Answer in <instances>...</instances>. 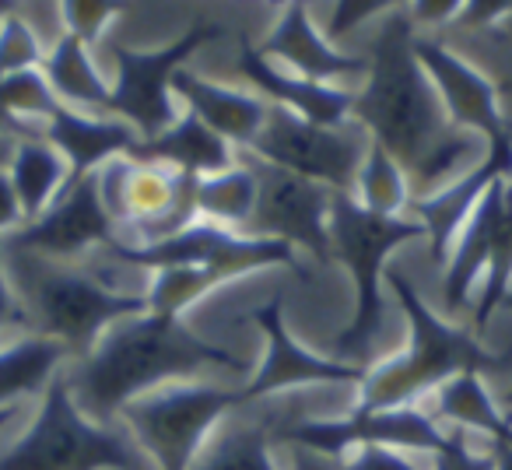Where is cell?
Segmentation results:
<instances>
[{
    "label": "cell",
    "instance_id": "cell-1",
    "mask_svg": "<svg viewBox=\"0 0 512 470\" xmlns=\"http://www.w3.org/2000/svg\"><path fill=\"white\" fill-rule=\"evenodd\" d=\"M246 358L221 344L204 341L183 323V316L141 313L106 330L85 358L64 372L78 407L99 425H120L130 400L169 383H190L207 372H249Z\"/></svg>",
    "mask_w": 512,
    "mask_h": 470
},
{
    "label": "cell",
    "instance_id": "cell-2",
    "mask_svg": "<svg viewBox=\"0 0 512 470\" xmlns=\"http://www.w3.org/2000/svg\"><path fill=\"white\" fill-rule=\"evenodd\" d=\"M414 39L418 29L404 8L379 18L376 36L365 53L369 67L355 85V106H351V123L362 127L372 144L390 151L407 176L456 130L414 53Z\"/></svg>",
    "mask_w": 512,
    "mask_h": 470
},
{
    "label": "cell",
    "instance_id": "cell-3",
    "mask_svg": "<svg viewBox=\"0 0 512 470\" xmlns=\"http://www.w3.org/2000/svg\"><path fill=\"white\" fill-rule=\"evenodd\" d=\"M11 288L25 313V330L60 341L71 351V362L85 358L127 316L148 313V299L106 285L88 267L39 257L29 250L0 243Z\"/></svg>",
    "mask_w": 512,
    "mask_h": 470
},
{
    "label": "cell",
    "instance_id": "cell-4",
    "mask_svg": "<svg viewBox=\"0 0 512 470\" xmlns=\"http://www.w3.org/2000/svg\"><path fill=\"white\" fill-rule=\"evenodd\" d=\"M386 285L393 288L400 313L411 330L407 351L397 358H383L369 369V379L358 386V407H404L421 404L432 397L446 379L460 372H505L509 358L491 355L474 330L460 327L456 320L439 316L418 288L407 281V274L386 271Z\"/></svg>",
    "mask_w": 512,
    "mask_h": 470
},
{
    "label": "cell",
    "instance_id": "cell-5",
    "mask_svg": "<svg viewBox=\"0 0 512 470\" xmlns=\"http://www.w3.org/2000/svg\"><path fill=\"white\" fill-rule=\"evenodd\" d=\"M414 239H425L421 221L407 214H376L351 193H330V257L348 267L355 285V313L341 334L330 337V358L365 369L383 362L386 257Z\"/></svg>",
    "mask_w": 512,
    "mask_h": 470
},
{
    "label": "cell",
    "instance_id": "cell-6",
    "mask_svg": "<svg viewBox=\"0 0 512 470\" xmlns=\"http://www.w3.org/2000/svg\"><path fill=\"white\" fill-rule=\"evenodd\" d=\"M0 470H148L123 425H99L60 372L39 397L29 432L0 453Z\"/></svg>",
    "mask_w": 512,
    "mask_h": 470
},
{
    "label": "cell",
    "instance_id": "cell-7",
    "mask_svg": "<svg viewBox=\"0 0 512 470\" xmlns=\"http://www.w3.org/2000/svg\"><path fill=\"white\" fill-rule=\"evenodd\" d=\"M239 404V390L190 379L130 400L120 411V425L127 428L134 446L148 453L155 470H190L207 435Z\"/></svg>",
    "mask_w": 512,
    "mask_h": 470
},
{
    "label": "cell",
    "instance_id": "cell-8",
    "mask_svg": "<svg viewBox=\"0 0 512 470\" xmlns=\"http://www.w3.org/2000/svg\"><path fill=\"white\" fill-rule=\"evenodd\" d=\"M92 260H106V264H120L144 274L162 271V267H207L225 281L246 278V274L267 271V267H285V271L299 274L302 281L309 278L292 246L274 243V239H256V235L235 232V228L214 225L204 218L190 221L155 246H127L116 239V243L95 250Z\"/></svg>",
    "mask_w": 512,
    "mask_h": 470
},
{
    "label": "cell",
    "instance_id": "cell-9",
    "mask_svg": "<svg viewBox=\"0 0 512 470\" xmlns=\"http://www.w3.org/2000/svg\"><path fill=\"white\" fill-rule=\"evenodd\" d=\"M228 36L225 25L218 22H193L179 39H172L162 50H130L123 43L109 46L113 57V92H109L106 116H116L141 141H151L162 130H169L179 120L176 95H172V78L186 67V60L197 50L211 46L214 39Z\"/></svg>",
    "mask_w": 512,
    "mask_h": 470
},
{
    "label": "cell",
    "instance_id": "cell-10",
    "mask_svg": "<svg viewBox=\"0 0 512 470\" xmlns=\"http://www.w3.org/2000/svg\"><path fill=\"white\" fill-rule=\"evenodd\" d=\"M197 179L172 172L155 162H137L123 155L99 169V193L106 211L113 214L116 228L127 246H155L190 221H197L193 204Z\"/></svg>",
    "mask_w": 512,
    "mask_h": 470
},
{
    "label": "cell",
    "instance_id": "cell-11",
    "mask_svg": "<svg viewBox=\"0 0 512 470\" xmlns=\"http://www.w3.org/2000/svg\"><path fill=\"white\" fill-rule=\"evenodd\" d=\"M249 155L264 158L278 169L302 176L309 183H320L327 190L351 193L358 169L369 151V134L355 123L344 127H320L302 116L288 113L281 106L267 109V123L260 127L256 141L249 144Z\"/></svg>",
    "mask_w": 512,
    "mask_h": 470
},
{
    "label": "cell",
    "instance_id": "cell-12",
    "mask_svg": "<svg viewBox=\"0 0 512 470\" xmlns=\"http://www.w3.org/2000/svg\"><path fill=\"white\" fill-rule=\"evenodd\" d=\"M449 442V428L432 418L421 404L404 407H351L344 418H302L278 428L274 446H302L313 453L344 460L362 446H390L432 456Z\"/></svg>",
    "mask_w": 512,
    "mask_h": 470
},
{
    "label": "cell",
    "instance_id": "cell-13",
    "mask_svg": "<svg viewBox=\"0 0 512 470\" xmlns=\"http://www.w3.org/2000/svg\"><path fill=\"white\" fill-rule=\"evenodd\" d=\"M239 158L253 169L256 186H260L246 235L274 239V243L292 246L295 253H309L316 264H330L334 260L330 257V193L334 190L292 176L249 151H239Z\"/></svg>",
    "mask_w": 512,
    "mask_h": 470
},
{
    "label": "cell",
    "instance_id": "cell-14",
    "mask_svg": "<svg viewBox=\"0 0 512 470\" xmlns=\"http://www.w3.org/2000/svg\"><path fill=\"white\" fill-rule=\"evenodd\" d=\"M116 239H120V228L102 204L99 172H92L67 186L36 221H25L18 232H11L0 243L50 260H64V264H78Z\"/></svg>",
    "mask_w": 512,
    "mask_h": 470
},
{
    "label": "cell",
    "instance_id": "cell-15",
    "mask_svg": "<svg viewBox=\"0 0 512 470\" xmlns=\"http://www.w3.org/2000/svg\"><path fill=\"white\" fill-rule=\"evenodd\" d=\"M249 323L264 330L267 358L264 365L249 376L246 386H239L242 404L264 397H281L285 390H306V386H362L369 379L365 365L337 362L330 355H313L306 351L285 327V302L274 295L267 306H256L249 313Z\"/></svg>",
    "mask_w": 512,
    "mask_h": 470
},
{
    "label": "cell",
    "instance_id": "cell-16",
    "mask_svg": "<svg viewBox=\"0 0 512 470\" xmlns=\"http://www.w3.org/2000/svg\"><path fill=\"white\" fill-rule=\"evenodd\" d=\"M414 53H418L421 67L439 92L442 109L456 127L474 130L477 137H484L488 148H502L512 141V120L505 116L498 88L488 74L477 71L467 57H460L453 46H446L435 36L414 39Z\"/></svg>",
    "mask_w": 512,
    "mask_h": 470
},
{
    "label": "cell",
    "instance_id": "cell-17",
    "mask_svg": "<svg viewBox=\"0 0 512 470\" xmlns=\"http://www.w3.org/2000/svg\"><path fill=\"white\" fill-rule=\"evenodd\" d=\"M302 418H316L309 414V393H295L292 400L264 397L239 404L207 435L190 470H278L271 456L274 435Z\"/></svg>",
    "mask_w": 512,
    "mask_h": 470
},
{
    "label": "cell",
    "instance_id": "cell-18",
    "mask_svg": "<svg viewBox=\"0 0 512 470\" xmlns=\"http://www.w3.org/2000/svg\"><path fill=\"white\" fill-rule=\"evenodd\" d=\"M260 53L274 60L285 71L299 74L323 85H344L355 88L365 78V53H344L327 29H320L309 11V4H292L278 15L274 29L260 43Z\"/></svg>",
    "mask_w": 512,
    "mask_h": 470
},
{
    "label": "cell",
    "instance_id": "cell-19",
    "mask_svg": "<svg viewBox=\"0 0 512 470\" xmlns=\"http://www.w3.org/2000/svg\"><path fill=\"white\" fill-rule=\"evenodd\" d=\"M239 78L246 81L249 92H256L267 106H281L288 113L302 116L320 127H344L351 123V106H355V88L344 85H323V81H309L299 74L285 71L274 60L260 53L249 39L239 43Z\"/></svg>",
    "mask_w": 512,
    "mask_h": 470
},
{
    "label": "cell",
    "instance_id": "cell-20",
    "mask_svg": "<svg viewBox=\"0 0 512 470\" xmlns=\"http://www.w3.org/2000/svg\"><path fill=\"white\" fill-rule=\"evenodd\" d=\"M498 179H512V141L502 144V148H488L481 165H474V169L456 179V183L442 186L439 193L411 200L407 218L421 221L428 253H432V260L439 267L446 264L456 235H460V228L467 225V218L474 214L477 200H481L484 193H488V186L498 183Z\"/></svg>",
    "mask_w": 512,
    "mask_h": 470
},
{
    "label": "cell",
    "instance_id": "cell-21",
    "mask_svg": "<svg viewBox=\"0 0 512 470\" xmlns=\"http://www.w3.org/2000/svg\"><path fill=\"white\" fill-rule=\"evenodd\" d=\"M39 134L64 155L71 179L67 186L78 179L99 172L102 165H109L113 158H123L137 148L141 137L134 134V127H127L123 120L106 113H81V109L60 106L50 120L39 127Z\"/></svg>",
    "mask_w": 512,
    "mask_h": 470
},
{
    "label": "cell",
    "instance_id": "cell-22",
    "mask_svg": "<svg viewBox=\"0 0 512 470\" xmlns=\"http://www.w3.org/2000/svg\"><path fill=\"white\" fill-rule=\"evenodd\" d=\"M172 95H176V102H183L186 113L200 116L214 134H221L239 151H246L256 141L260 127L267 123V109H271L249 88L221 85V81L204 78L190 67H183L172 78Z\"/></svg>",
    "mask_w": 512,
    "mask_h": 470
},
{
    "label": "cell",
    "instance_id": "cell-23",
    "mask_svg": "<svg viewBox=\"0 0 512 470\" xmlns=\"http://www.w3.org/2000/svg\"><path fill=\"white\" fill-rule=\"evenodd\" d=\"M502 186L505 179H498L477 200L474 214L460 228L446 264H442V306L453 316L470 313V306L477 299V288L484 281V271H488V253H491V235H495L498 204H502Z\"/></svg>",
    "mask_w": 512,
    "mask_h": 470
},
{
    "label": "cell",
    "instance_id": "cell-24",
    "mask_svg": "<svg viewBox=\"0 0 512 470\" xmlns=\"http://www.w3.org/2000/svg\"><path fill=\"white\" fill-rule=\"evenodd\" d=\"M130 158L137 162H155L165 165L172 172H183V176L204 179L214 172H225L239 162V148L228 144L221 134H214L200 116L179 113V120L169 130H162L151 141H137V148L130 151Z\"/></svg>",
    "mask_w": 512,
    "mask_h": 470
},
{
    "label": "cell",
    "instance_id": "cell-25",
    "mask_svg": "<svg viewBox=\"0 0 512 470\" xmlns=\"http://www.w3.org/2000/svg\"><path fill=\"white\" fill-rule=\"evenodd\" d=\"M432 418L442 428L453 432H477L484 442H502L512 446V421L481 379V372H460V376L446 379L439 390L432 393Z\"/></svg>",
    "mask_w": 512,
    "mask_h": 470
},
{
    "label": "cell",
    "instance_id": "cell-26",
    "mask_svg": "<svg viewBox=\"0 0 512 470\" xmlns=\"http://www.w3.org/2000/svg\"><path fill=\"white\" fill-rule=\"evenodd\" d=\"M67 362L71 351L39 334H18L8 344H0V411L43 397Z\"/></svg>",
    "mask_w": 512,
    "mask_h": 470
},
{
    "label": "cell",
    "instance_id": "cell-27",
    "mask_svg": "<svg viewBox=\"0 0 512 470\" xmlns=\"http://www.w3.org/2000/svg\"><path fill=\"white\" fill-rule=\"evenodd\" d=\"M43 74L64 106L81 109V113H106L113 81H106V74L99 71V60H95V50H88L81 39L64 32L46 50Z\"/></svg>",
    "mask_w": 512,
    "mask_h": 470
},
{
    "label": "cell",
    "instance_id": "cell-28",
    "mask_svg": "<svg viewBox=\"0 0 512 470\" xmlns=\"http://www.w3.org/2000/svg\"><path fill=\"white\" fill-rule=\"evenodd\" d=\"M8 179L15 186L18 200H22L25 221H36L67 190L71 169H67L64 155L43 134H29L18 137L15 148H11Z\"/></svg>",
    "mask_w": 512,
    "mask_h": 470
},
{
    "label": "cell",
    "instance_id": "cell-29",
    "mask_svg": "<svg viewBox=\"0 0 512 470\" xmlns=\"http://www.w3.org/2000/svg\"><path fill=\"white\" fill-rule=\"evenodd\" d=\"M256 197H260V186H256L253 169L242 158L232 169L197 179V190H193L197 218L235 228V232H246L249 218L256 211Z\"/></svg>",
    "mask_w": 512,
    "mask_h": 470
},
{
    "label": "cell",
    "instance_id": "cell-30",
    "mask_svg": "<svg viewBox=\"0 0 512 470\" xmlns=\"http://www.w3.org/2000/svg\"><path fill=\"white\" fill-rule=\"evenodd\" d=\"M512 292V179L502 186V204H498L495 235H491L488 271L477 288V299L470 306V327L484 330L495 309H502L505 295Z\"/></svg>",
    "mask_w": 512,
    "mask_h": 470
},
{
    "label": "cell",
    "instance_id": "cell-31",
    "mask_svg": "<svg viewBox=\"0 0 512 470\" xmlns=\"http://www.w3.org/2000/svg\"><path fill=\"white\" fill-rule=\"evenodd\" d=\"M351 197L376 214H407V207H411V179H407L404 165L390 151L369 141Z\"/></svg>",
    "mask_w": 512,
    "mask_h": 470
},
{
    "label": "cell",
    "instance_id": "cell-32",
    "mask_svg": "<svg viewBox=\"0 0 512 470\" xmlns=\"http://www.w3.org/2000/svg\"><path fill=\"white\" fill-rule=\"evenodd\" d=\"M60 106H64V102L53 95L43 67L0 78V113L8 116L11 127L22 137L39 134V127H43Z\"/></svg>",
    "mask_w": 512,
    "mask_h": 470
},
{
    "label": "cell",
    "instance_id": "cell-33",
    "mask_svg": "<svg viewBox=\"0 0 512 470\" xmlns=\"http://www.w3.org/2000/svg\"><path fill=\"white\" fill-rule=\"evenodd\" d=\"M221 285H225V278H218L207 267H162V271H151L148 309L183 316L186 309H193L204 295H211Z\"/></svg>",
    "mask_w": 512,
    "mask_h": 470
},
{
    "label": "cell",
    "instance_id": "cell-34",
    "mask_svg": "<svg viewBox=\"0 0 512 470\" xmlns=\"http://www.w3.org/2000/svg\"><path fill=\"white\" fill-rule=\"evenodd\" d=\"M127 8H130V0H57L64 32L81 39L88 50H95V46L106 39L109 25Z\"/></svg>",
    "mask_w": 512,
    "mask_h": 470
},
{
    "label": "cell",
    "instance_id": "cell-35",
    "mask_svg": "<svg viewBox=\"0 0 512 470\" xmlns=\"http://www.w3.org/2000/svg\"><path fill=\"white\" fill-rule=\"evenodd\" d=\"M46 46L39 39L36 25L25 15H11L0 22V78L43 67Z\"/></svg>",
    "mask_w": 512,
    "mask_h": 470
},
{
    "label": "cell",
    "instance_id": "cell-36",
    "mask_svg": "<svg viewBox=\"0 0 512 470\" xmlns=\"http://www.w3.org/2000/svg\"><path fill=\"white\" fill-rule=\"evenodd\" d=\"M404 4L407 0H334V8H330V18L323 29H327V36L341 46L344 36H351V32H358L369 22H379L383 15L404 8Z\"/></svg>",
    "mask_w": 512,
    "mask_h": 470
},
{
    "label": "cell",
    "instance_id": "cell-37",
    "mask_svg": "<svg viewBox=\"0 0 512 470\" xmlns=\"http://www.w3.org/2000/svg\"><path fill=\"white\" fill-rule=\"evenodd\" d=\"M344 470H425L418 453L390 446H362L355 453L344 456Z\"/></svg>",
    "mask_w": 512,
    "mask_h": 470
},
{
    "label": "cell",
    "instance_id": "cell-38",
    "mask_svg": "<svg viewBox=\"0 0 512 470\" xmlns=\"http://www.w3.org/2000/svg\"><path fill=\"white\" fill-rule=\"evenodd\" d=\"M484 446H488V442H484ZM428 460H432V470H495L491 449L474 453V449L467 446V435L463 432H449V442L439 453L428 456Z\"/></svg>",
    "mask_w": 512,
    "mask_h": 470
},
{
    "label": "cell",
    "instance_id": "cell-39",
    "mask_svg": "<svg viewBox=\"0 0 512 470\" xmlns=\"http://www.w3.org/2000/svg\"><path fill=\"white\" fill-rule=\"evenodd\" d=\"M512 15V0H463L456 29L463 32H491L495 36Z\"/></svg>",
    "mask_w": 512,
    "mask_h": 470
},
{
    "label": "cell",
    "instance_id": "cell-40",
    "mask_svg": "<svg viewBox=\"0 0 512 470\" xmlns=\"http://www.w3.org/2000/svg\"><path fill=\"white\" fill-rule=\"evenodd\" d=\"M407 18H411L414 29H446V25H456L463 11V0H407L404 4Z\"/></svg>",
    "mask_w": 512,
    "mask_h": 470
},
{
    "label": "cell",
    "instance_id": "cell-41",
    "mask_svg": "<svg viewBox=\"0 0 512 470\" xmlns=\"http://www.w3.org/2000/svg\"><path fill=\"white\" fill-rule=\"evenodd\" d=\"M4 334L18 337V334H29V330H25V313L18 306L15 288H11L8 267H4V253H0V337Z\"/></svg>",
    "mask_w": 512,
    "mask_h": 470
},
{
    "label": "cell",
    "instance_id": "cell-42",
    "mask_svg": "<svg viewBox=\"0 0 512 470\" xmlns=\"http://www.w3.org/2000/svg\"><path fill=\"white\" fill-rule=\"evenodd\" d=\"M25 225V211L22 200H18L15 186L8 179V169H0V239H8L11 232Z\"/></svg>",
    "mask_w": 512,
    "mask_h": 470
},
{
    "label": "cell",
    "instance_id": "cell-43",
    "mask_svg": "<svg viewBox=\"0 0 512 470\" xmlns=\"http://www.w3.org/2000/svg\"><path fill=\"white\" fill-rule=\"evenodd\" d=\"M285 449H288V470H344V463L334 460V456L313 453V449H302V446H285Z\"/></svg>",
    "mask_w": 512,
    "mask_h": 470
},
{
    "label": "cell",
    "instance_id": "cell-44",
    "mask_svg": "<svg viewBox=\"0 0 512 470\" xmlns=\"http://www.w3.org/2000/svg\"><path fill=\"white\" fill-rule=\"evenodd\" d=\"M491 460H495V470H512V446H502V442H488Z\"/></svg>",
    "mask_w": 512,
    "mask_h": 470
},
{
    "label": "cell",
    "instance_id": "cell-45",
    "mask_svg": "<svg viewBox=\"0 0 512 470\" xmlns=\"http://www.w3.org/2000/svg\"><path fill=\"white\" fill-rule=\"evenodd\" d=\"M22 411H25V404L4 407V411H0V432H4V428H8V425H11V421H15V418H22Z\"/></svg>",
    "mask_w": 512,
    "mask_h": 470
},
{
    "label": "cell",
    "instance_id": "cell-46",
    "mask_svg": "<svg viewBox=\"0 0 512 470\" xmlns=\"http://www.w3.org/2000/svg\"><path fill=\"white\" fill-rule=\"evenodd\" d=\"M18 137H0V169H8L11 162V148H15Z\"/></svg>",
    "mask_w": 512,
    "mask_h": 470
},
{
    "label": "cell",
    "instance_id": "cell-47",
    "mask_svg": "<svg viewBox=\"0 0 512 470\" xmlns=\"http://www.w3.org/2000/svg\"><path fill=\"white\" fill-rule=\"evenodd\" d=\"M11 15H18V0H0V22Z\"/></svg>",
    "mask_w": 512,
    "mask_h": 470
},
{
    "label": "cell",
    "instance_id": "cell-48",
    "mask_svg": "<svg viewBox=\"0 0 512 470\" xmlns=\"http://www.w3.org/2000/svg\"><path fill=\"white\" fill-rule=\"evenodd\" d=\"M0 137H22L15 127H11V120H8V116H4V113H0Z\"/></svg>",
    "mask_w": 512,
    "mask_h": 470
},
{
    "label": "cell",
    "instance_id": "cell-49",
    "mask_svg": "<svg viewBox=\"0 0 512 470\" xmlns=\"http://www.w3.org/2000/svg\"><path fill=\"white\" fill-rule=\"evenodd\" d=\"M495 39H498V43H512V15H509V22L495 32Z\"/></svg>",
    "mask_w": 512,
    "mask_h": 470
},
{
    "label": "cell",
    "instance_id": "cell-50",
    "mask_svg": "<svg viewBox=\"0 0 512 470\" xmlns=\"http://www.w3.org/2000/svg\"><path fill=\"white\" fill-rule=\"evenodd\" d=\"M498 404H502V411H505V414L512 411V379H509V386L502 390V400H498Z\"/></svg>",
    "mask_w": 512,
    "mask_h": 470
},
{
    "label": "cell",
    "instance_id": "cell-51",
    "mask_svg": "<svg viewBox=\"0 0 512 470\" xmlns=\"http://www.w3.org/2000/svg\"><path fill=\"white\" fill-rule=\"evenodd\" d=\"M267 4H274L278 11H285V8H292V4H309V0H267Z\"/></svg>",
    "mask_w": 512,
    "mask_h": 470
},
{
    "label": "cell",
    "instance_id": "cell-52",
    "mask_svg": "<svg viewBox=\"0 0 512 470\" xmlns=\"http://www.w3.org/2000/svg\"><path fill=\"white\" fill-rule=\"evenodd\" d=\"M502 309H512V292L505 295V302H502Z\"/></svg>",
    "mask_w": 512,
    "mask_h": 470
}]
</instances>
